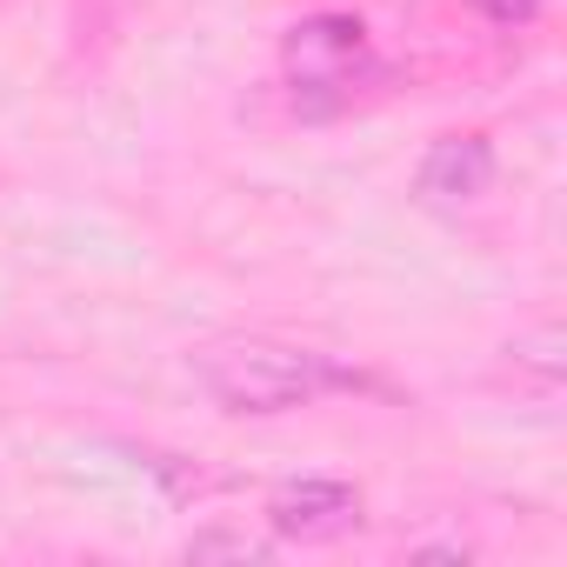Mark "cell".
I'll list each match as a JSON object with an SVG mask.
<instances>
[{
    "label": "cell",
    "mask_w": 567,
    "mask_h": 567,
    "mask_svg": "<svg viewBox=\"0 0 567 567\" xmlns=\"http://www.w3.org/2000/svg\"><path fill=\"white\" fill-rule=\"evenodd\" d=\"M194 374L227 414H288L334 388H361V374H348L341 361H328L315 348H288V341H260V334L207 341L194 354Z\"/></svg>",
    "instance_id": "1"
},
{
    "label": "cell",
    "mask_w": 567,
    "mask_h": 567,
    "mask_svg": "<svg viewBox=\"0 0 567 567\" xmlns=\"http://www.w3.org/2000/svg\"><path fill=\"white\" fill-rule=\"evenodd\" d=\"M361 61H368V28L348 21V14H315V21L288 28V41H280V68H288V87L301 101L348 94Z\"/></svg>",
    "instance_id": "2"
},
{
    "label": "cell",
    "mask_w": 567,
    "mask_h": 567,
    "mask_svg": "<svg viewBox=\"0 0 567 567\" xmlns=\"http://www.w3.org/2000/svg\"><path fill=\"white\" fill-rule=\"evenodd\" d=\"M267 527L280 540H341L361 527V487L328 481V474H301V481H280L267 494Z\"/></svg>",
    "instance_id": "3"
},
{
    "label": "cell",
    "mask_w": 567,
    "mask_h": 567,
    "mask_svg": "<svg viewBox=\"0 0 567 567\" xmlns=\"http://www.w3.org/2000/svg\"><path fill=\"white\" fill-rule=\"evenodd\" d=\"M494 187V147L481 134H447L427 147L421 174H414V194L427 207H461V200H481Z\"/></svg>",
    "instance_id": "4"
},
{
    "label": "cell",
    "mask_w": 567,
    "mask_h": 567,
    "mask_svg": "<svg viewBox=\"0 0 567 567\" xmlns=\"http://www.w3.org/2000/svg\"><path fill=\"white\" fill-rule=\"evenodd\" d=\"M507 354H514V368H534V374L554 388L560 368H567V361H560V354H567V334H560V328H534V334H520Z\"/></svg>",
    "instance_id": "5"
},
{
    "label": "cell",
    "mask_w": 567,
    "mask_h": 567,
    "mask_svg": "<svg viewBox=\"0 0 567 567\" xmlns=\"http://www.w3.org/2000/svg\"><path fill=\"white\" fill-rule=\"evenodd\" d=\"M274 540H254V534H194L187 540V560H267Z\"/></svg>",
    "instance_id": "6"
},
{
    "label": "cell",
    "mask_w": 567,
    "mask_h": 567,
    "mask_svg": "<svg viewBox=\"0 0 567 567\" xmlns=\"http://www.w3.org/2000/svg\"><path fill=\"white\" fill-rule=\"evenodd\" d=\"M474 8H481L494 28H520V21H534V14H540V0H474Z\"/></svg>",
    "instance_id": "7"
}]
</instances>
